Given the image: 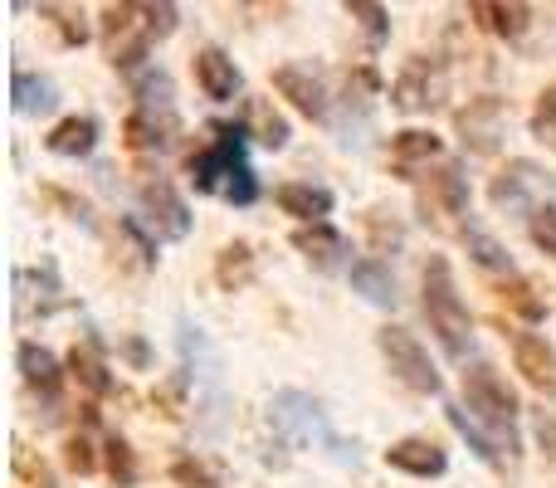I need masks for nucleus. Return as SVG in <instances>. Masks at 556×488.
I'll use <instances>...</instances> for the list:
<instances>
[{"mask_svg":"<svg viewBox=\"0 0 556 488\" xmlns=\"http://www.w3.org/2000/svg\"><path fill=\"white\" fill-rule=\"evenodd\" d=\"M64 464L84 479V474H93L98 470V454H93V440L88 435H68V445H64Z\"/></svg>","mask_w":556,"mask_h":488,"instance_id":"58836bf2","label":"nucleus"},{"mask_svg":"<svg viewBox=\"0 0 556 488\" xmlns=\"http://www.w3.org/2000/svg\"><path fill=\"white\" fill-rule=\"evenodd\" d=\"M464 405H469V415L479 425H489L503 450L518 454V411L522 405H518V396H513V386L503 381L489 362H473L469 372H464Z\"/></svg>","mask_w":556,"mask_h":488,"instance_id":"20e7f679","label":"nucleus"},{"mask_svg":"<svg viewBox=\"0 0 556 488\" xmlns=\"http://www.w3.org/2000/svg\"><path fill=\"white\" fill-rule=\"evenodd\" d=\"M191 74H195V88H201L211 103H230L235 93L244 88V74H240V64H235L225 49H201V54L191 59Z\"/></svg>","mask_w":556,"mask_h":488,"instance_id":"2eb2a0df","label":"nucleus"},{"mask_svg":"<svg viewBox=\"0 0 556 488\" xmlns=\"http://www.w3.org/2000/svg\"><path fill=\"white\" fill-rule=\"evenodd\" d=\"M532 440H538V450L556 464V415H547V411L532 415Z\"/></svg>","mask_w":556,"mask_h":488,"instance_id":"a18cd8bd","label":"nucleus"},{"mask_svg":"<svg viewBox=\"0 0 556 488\" xmlns=\"http://www.w3.org/2000/svg\"><path fill=\"white\" fill-rule=\"evenodd\" d=\"M269 425L274 435L283 445H293V450H332L342 464H356L362 454H356V445H346L342 435L332 430V421H327L323 401L307 391H298V386H283V391L269 396Z\"/></svg>","mask_w":556,"mask_h":488,"instance_id":"f03ea898","label":"nucleus"},{"mask_svg":"<svg viewBox=\"0 0 556 488\" xmlns=\"http://www.w3.org/2000/svg\"><path fill=\"white\" fill-rule=\"evenodd\" d=\"M98 117H64V123H54L49 127V137H45V147L54 157H88L98 147Z\"/></svg>","mask_w":556,"mask_h":488,"instance_id":"393cba45","label":"nucleus"},{"mask_svg":"<svg viewBox=\"0 0 556 488\" xmlns=\"http://www.w3.org/2000/svg\"><path fill=\"white\" fill-rule=\"evenodd\" d=\"M352 293H362L371 308H395L401 293H395V274L381 264V259H356L352 264Z\"/></svg>","mask_w":556,"mask_h":488,"instance_id":"b1692460","label":"nucleus"},{"mask_svg":"<svg viewBox=\"0 0 556 488\" xmlns=\"http://www.w3.org/2000/svg\"><path fill=\"white\" fill-rule=\"evenodd\" d=\"M10 103H15L20 117H45L59 108V88H54V78L15 68V74H10Z\"/></svg>","mask_w":556,"mask_h":488,"instance_id":"aec40b11","label":"nucleus"},{"mask_svg":"<svg viewBox=\"0 0 556 488\" xmlns=\"http://www.w3.org/2000/svg\"><path fill=\"white\" fill-rule=\"evenodd\" d=\"M137 201H142V221L152 225L156 240H186L191 235V205L181 201V191L166 176H147L137 186Z\"/></svg>","mask_w":556,"mask_h":488,"instance_id":"9d476101","label":"nucleus"},{"mask_svg":"<svg viewBox=\"0 0 556 488\" xmlns=\"http://www.w3.org/2000/svg\"><path fill=\"white\" fill-rule=\"evenodd\" d=\"M376 347H381L386 366H391V376L401 386H410L415 396H440L444 391V376L440 366L430 362V352H425V342L415 333H405V327H391L386 323L381 333H376Z\"/></svg>","mask_w":556,"mask_h":488,"instance_id":"0eeeda50","label":"nucleus"},{"mask_svg":"<svg viewBox=\"0 0 556 488\" xmlns=\"http://www.w3.org/2000/svg\"><path fill=\"white\" fill-rule=\"evenodd\" d=\"M503 303H508L518 317H528V323H542V317H547V303H542V298H532V288L522 284V278L503 284Z\"/></svg>","mask_w":556,"mask_h":488,"instance_id":"c9c22d12","label":"nucleus"},{"mask_svg":"<svg viewBox=\"0 0 556 488\" xmlns=\"http://www.w3.org/2000/svg\"><path fill=\"white\" fill-rule=\"evenodd\" d=\"M473 205V191H469V176H464L459 162H444L440 172L430 176V182L420 186V211L425 221H454V215H469Z\"/></svg>","mask_w":556,"mask_h":488,"instance_id":"f8f14e48","label":"nucleus"},{"mask_svg":"<svg viewBox=\"0 0 556 488\" xmlns=\"http://www.w3.org/2000/svg\"><path fill=\"white\" fill-rule=\"evenodd\" d=\"M132 98H137V113L176 117V88H172V74H166V68H147V74H137Z\"/></svg>","mask_w":556,"mask_h":488,"instance_id":"a878e982","label":"nucleus"},{"mask_svg":"<svg viewBox=\"0 0 556 488\" xmlns=\"http://www.w3.org/2000/svg\"><path fill=\"white\" fill-rule=\"evenodd\" d=\"M454 127H459V142L469 147L473 157H493L503 147V137H508V103L483 93V98H473L469 108L454 113Z\"/></svg>","mask_w":556,"mask_h":488,"instance_id":"9b49d317","label":"nucleus"},{"mask_svg":"<svg viewBox=\"0 0 556 488\" xmlns=\"http://www.w3.org/2000/svg\"><path fill=\"white\" fill-rule=\"evenodd\" d=\"M123 137H127V147H137V152H172V147H176V137H181V117L127 113Z\"/></svg>","mask_w":556,"mask_h":488,"instance_id":"6ab92c4d","label":"nucleus"},{"mask_svg":"<svg viewBox=\"0 0 556 488\" xmlns=\"http://www.w3.org/2000/svg\"><path fill=\"white\" fill-rule=\"evenodd\" d=\"M464 245H469V259L479 268H489V274H508L513 278V254L503 240H493L489 230H464Z\"/></svg>","mask_w":556,"mask_h":488,"instance_id":"7c9ffc66","label":"nucleus"},{"mask_svg":"<svg viewBox=\"0 0 556 488\" xmlns=\"http://www.w3.org/2000/svg\"><path fill=\"white\" fill-rule=\"evenodd\" d=\"M176 342H181L186 356V376L205 386V411H211V435H220V405H225V356L220 347L211 342L205 327H195L191 317L176 323Z\"/></svg>","mask_w":556,"mask_h":488,"instance_id":"39448f33","label":"nucleus"},{"mask_svg":"<svg viewBox=\"0 0 556 488\" xmlns=\"http://www.w3.org/2000/svg\"><path fill=\"white\" fill-rule=\"evenodd\" d=\"M15 362H20V376H25L35 391H45V396H59V386H64V366H59V356L49 352V347H39V342H20L15 347Z\"/></svg>","mask_w":556,"mask_h":488,"instance_id":"5701e85b","label":"nucleus"},{"mask_svg":"<svg viewBox=\"0 0 556 488\" xmlns=\"http://www.w3.org/2000/svg\"><path fill=\"white\" fill-rule=\"evenodd\" d=\"M103 470H108V479H113L117 488H132L137 484L132 445H127L123 435H108V440H103Z\"/></svg>","mask_w":556,"mask_h":488,"instance_id":"2f4dec72","label":"nucleus"},{"mask_svg":"<svg viewBox=\"0 0 556 488\" xmlns=\"http://www.w3.org/2000/svg\"><path fill=\"white\" fill-rule=\"evenodd\" d=\"M440 152H444V142L434 133H425V127H405V133L391 137V166L405 176V182H415V166L434 162Z\"/></svg>","mask_w":556,"mask_h":488,"instance_id":"4be33fe9","label":"nucleus"},{"mask_svg":"<svg viewBox=\"0 0 556 488\" xmlns=\"http://www.w3.org/2000/svg\"><path fill=\"white\" fill-rule=\"evenodd\" d=\"M123 235L132 240V249H137V259L142 264H156V240L142 230V221H132V215H123Z\"/></svg>","mask_w":556,"mask_h":488,"instance_id":"37998d69","label":"nucleus"},{"mask_svg":"<svg viewBox=\"0 0 556 488\" xmlns=\"http://www.w3.org/2000/svg\"><path fill=\"white\" fill-rule=\"evenodd\" d=\"M244 162V127L235 123H215L211 127V147H201V152H191V162H186V176H191V186L201 196H225V186H230V176L240 172Z\"/></svg>","mask_w":556,"mask_h":488,"instance_id":"423d86ee","label":"nucleus"},{"mask_svg":"<svg viewBox=\"0 0 556 488\" xmlns=\"http://www.w3.org/2000/svg\"><path fill=\"white\" fill-rule=\"evenodd\" d=\"M274 88H278V98H288V103H293L303 117H313V123H327V117H332V93H327V84L313 74V68L278 64Z\"/></svg>","mask_w":556,"mask_h":488,"instance_id":"ddd939ff","label":"nucleus"},{"mask_svg":"<svg viewBox=\"0 0 556 488\" xmlns=\"http://www.w3.org/2000/svg\"><path fill=\"white\" fill-rule=\"evenodd\" d=\"M425 317H430L434 337L444 342V352L464 362L473 347V317H469V308H464L454 268L444 254H430V264H425Z\"/></svg>","mask_w":556,"mask_h":488,"instance_id":"7ed1b4c3","label":"nucleus"},{"mask_svg":"<svg viewBox=\"0 0 556 488\" xmlns=\"http://www.w3.org/2000/svg\"><path fill=\"white\" fill-rule=\"evenodd\" d=\"M176 484H186V488H215V479H211V474H205L201 470V464H191V460H181V464H176Z\"/></svg>","mask_w":556,"mask_h":488,"instance_id":"49530a36","label":"nucleus"},{"mask_svg":"<svg viewBox=\"0 0 556 488\" xmlns=\"http://www.w3.org/2000/svg\"><path fill=\"white\" fill-rule=\"evenodd\" d=\"M444 93H450V74H444V64L430 54L405 59L391 84V103L401 108V113H434V108L444 103Z\"/></svg>","mask_w":556,"mask_h":488,"instance_id":"1a4fd4ad","label":"nucleus"},{"mask_svg":"<svg viewBox=\"0 0 556 488\" xmlns=\"http://www.w3.org/2000/svg\"><path fill=\"white\" fill-rule=\"evenodd\" d=\"M444 415H450L454 435H459V440H469V450L479 454L483 464H498V460H503V445L493 440V435H483V425L473 421V415H464V405H450V411H444Z\"/></svg>","mask_w":556,"mask_h":488,"instance_id":"c756f323","label":"nucleus"},{"mask_svg":"<svg viewBox=\"0 0 556 488\" xmlns=\"http://www.w3.org/2000/svg\"><path fill=\"white\" fill-rule=\"evenodd\" d=\"M473 20H479L483 29H493L498 39H522L532 25V5H522V0H473Z\"/></svg>","mask_w":556,"mask_h":488,"instance_id":"412c9836","label":"nucleus"},{"mask_svg":"<svg viewBox=\"0 0 556 488\" xmlns=\"http://www.w3.org/2000/svg\"><path fill=\"white\" fill-rule=\"evenodd\" d=\"M346 15L362 20V29L371 35V45H386V35H391V15H386V5H376V0H346Z\"/></svg>","mask_w":556,"mask_h":488,"instance_id":"f704fd0d","label":"nucleus"},{"mask_svg":"<svg viewBox=\"0 0 556 488\" xmlns=\"http://www.w3.org/2000/svg\"><path fill=\"white\" fill-rule=\"evenodd\" d=\"M176 20H181V10L172 0H162V5H103V49L113 68L132 74L147 59V49L172 35Z\"/></svg>","mask_w":556,"mask_h":488,"instance_id":"f257e3e1","label":"nucleus"},{"mask_svg":"<svg viewBox=\"0 0 556 488\" xmlns=\"http://www.w3.org/2000/svg\"><path fill=\"white\" fill-rule=\"evenodd\" d=\"M386 464H391L395 474H410V479H440V474L450 470V454L434 440H425V435H405V440H395L391 450H386Z\"/></svg>","mask_w":556,"mask_h":488,"instance_id":"dca6fc26","label":"nucleus"},{"mask_svg":"<svg viewBox=\"0 0 556 488\" xmlns=\"http://www.w3.org/2000/svg\"><path fill=\"white\" fill-rule=\"evenodd\" d=\"M274 201H278V211L293 215V221L323 225V215H332L337 196L327 191V186H313V182H283V186L274 191Z\"/></svg>","mask_w":556,"mask_h":488,"instance_id":"a211bd4d","label":"nucleus"},{"mask_svg":"<svg viewBox=\"0 0 556 488\" xmlns=\"http://www.w3.org/2000/svg\"><path fill=\"white\" fill-rule=\"evenodd\" d=\"M10 460H15V474L25 484H35V488H54V474L45 470V460H35V454L25 450V445H15V454H10Z\"/></svg>","mask_w":556,"mask_h":488,"instance_id":"a19ab883","label":"nucleus"},{"mask_svg":"<svg viewBox=\"0 0 556 488\" xmlns=\"http://www.w3.org/2000/svg\"><path fill=\"white\" fill-rule=\"evenodd\" d=\"M123 356L137 366V372H142V366L152 362V352H147V342H142V337H127V342H123Z\"/></svg>","mask_w":556,"mask_h":488,"instance_id":"de8ad7c7","label":"nucleus"},{"mask_svg":"<svg viewBox=\"0 0 556 488\" xmlns=\"http://www.w3.org/2000/svg\"><path fill=\"white\" fill-rule=\"evenodd\" d=\"M45 201H54L59 211L68 215V221H78V225H93V215H88V205L78 201V196H68V191H59V186H45Z\"/></svg>","mask_w":556,"mask_h":488,"instance_id":"c03bdc74","label":"nucleus"},{"mask_svg":"<svg viewBox=\"0 0 556 488\" xmlns=\"http://www.w3.org/2000/svg\"><path fill=\"white\" fill-rule=\"evenodd\" d=\"M532 137L556 147V88H547V93L538 98V108H532Z\"/></svg>","mask_w":556,"mask_h":488,"instance_id":"e433bc0d","label":"nucleus"},{"mask_svg":"<svg viewBox=\"0 0 556 488\" xmlns=\"http://www.w3.org/2000/svg\"><path fill=\"white\" fill-rule=\"evenodd\" d=\"M215 284H220L225 293H240V288L254 284V249L244 240L220 249V259H215Z\"/></svg>","mask_w":556,"mask_h":488,"instance_id":"cd10ccee","label":"nucleus"},{"mask_svg":"<svg viewBox=\"0 0 556 488\" xmlns=\"http://www.w3.org/2000/svg\"><path fill=\"white\" fill-rule=\"evenodd\" d=\"M528 235H532V245H538L542 254L556 259V205H542V211L532 215V221H528Z\"/></svg>","mask_w":556,"mask_h":488,"instance_id":"ea45409f","label":"nucleus"},{"mask_svg":"<svg viewBox=\"0 0 556 488\" xmlns=\"http://www.w3.org/2000/svg\"><path fill=\"white\" fill-rule=\"evenodd\" d=\"M552 196H556L552 172H547V166H538V162H528V157L508 162L498 176H493V186H489L493 211H528V215H538L542 205H552Z\"/></svg>","mask_w":556,"mask_h":488,"instance_id":"6e6552de","label":"nucleus"},{"mask_svg":"<svg viewBox=\"0 0 556 488\" xmlns=\"http://www.w3.org/2000/svg\"><path fill=\"white\" fill-rule=\"evenodd\" d=\"M366 235H371L376 254H395V249L405 245V225L395 221V211H386V205H376V211L366 215Z\"/></svg>","mask_w":556,"mask_h":488,"instance_id":"473e14b6","label":"nucleus"},{"mask_svg":"<svg viewBox=\"0 0 556 488\" xmlns=\"http://www.w3.org/2000/svg\"><path fill=\"white\" fill-rule=\"evenodd\" d=\"M186 391H191V376H186V372H176L172 381L156 386V405H162V415H172V421H176V415L186 411Z\"/></svg>","mask_w":556,"mask_h":488,"instance_id":"4c0bfd02","label":"nucleus"},{"mask_svg":"<svg viewBox=\"0 0 556 488\" xmlns=\"http://www.w3.org/2000/svg\"><path fill=\"white\" fill-rule=\"evenodd\" d=\"M68 372H74V381L84 386L88 396H108V391H113V376H108V366H103V356H98L93 342H84V347H74V352H68Z\"/></svg>","mask_w":556,"mask_h":488,"instance_id":"c85d7f7f","label":"nucleus"},{"mask_svg":"<svg viewBox=\"0 0 556 488\" xmlns=\"http://www.w3.org/2000/svg\"><path fill=\"white\" fill-rule=\"evenodd\" d=\"M250 133L260 147H269V152H283L288 137H293V127H288V117L278 113L269 98H250Z\"/></svg>","mask_w":556,"mask_h":488,"instance_id":"bb28decb","label":"nucleus"},{"mask_svg":"<svg viewBox=\"0 0 556 488\" xmlns=\"http://www.w3.org/2000/svg\"><path fill=\"white\" fill-rule=\"evenodd\" d=\"M513 366L522 372V381L538 386L542 396L556 401V347L542 333H513Z\"/></svg>","mask_w":556,"mask_h":488,"instance_id":"4468645a","label":"nucleus"},{"mask_svg":"<svg viewBox=\"0 0 556 488\" xmlns=\"http://www.w3.org/2000/svg\"><path fill=\"white\" fill-rule=\"evenodd\" d=\"M293 249L317 268V274H337V268L346 264V249L352 245H346L342 230H332V225L323 221V225H303V230L293 235Z\"/></svg>","mask_w":556,"mask_h":488,"instance_id":"f3484780","label":"nucleus"},{"mask_svg":"<svg viewBox=\"0 0 556 488\" xmlns=\"http://www.w3.org/2000/svg\"><path fill=\"white\" fill-rule=\"evenodd\" d=\"M39 15H49L59 25V35H64V45L68 49H78V45H88V25H84V10H74V5H39Z\"/></svg>","mask_w":556,"mask_h":488,"instance_id":"72a5a7b5","label":"nucleus"},{"mask_svg":"<svg viewBox=\"0 0 556 488\" xmlns=\"http://www.w3.org/2000/svg\"><path fill=\"white\" fill-rule=\"evenodd\" d=\"M225 201L240 205V211H244V205H254V201H260V176H254L250 166H240V172L230 176V186H225Z\"/></svg>","mask_w":556,"mask_h":488,"instance_id":"79ce46f5","label":"nucleus"}]
</instances>
